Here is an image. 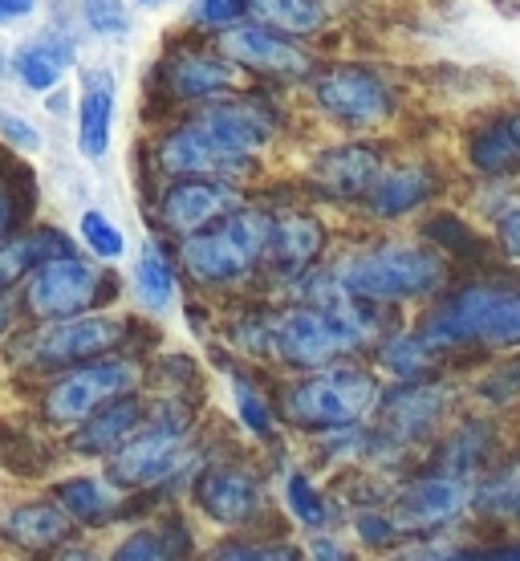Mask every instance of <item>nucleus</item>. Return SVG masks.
<instances>
[{"label": "nucleus", "instance_id": "nucleus-23", "mask_svg": "<svg viewBox=\"0 0 520 561\" xmlns=\"http://www.w3.org/2000/svg\"><path fill=\"white\" fill-rule=\"evenodd\" d=\"M322 249H325V228L317 216H310V211L277 216L268 261L281 268V273H289V277H305V273L317 265Z\"/></svg>", "mask_w": 520, "mask_h": 561}, {"label": "nucleus", "instance_id": "nucleus-46", "mask_svg": "<svg viewBox=\"0 0 520 561\" xmlns=\"http://www.w3.org/2000/svg\"><path fill=\"white\" fill-rule=\"evenodd\" d=\"M9 318H13V306H9V301H4V297H0V334H4V330H9Z\"/></svg>", "mask_w": 520, "mask_h": 561}, {"label": "nucleus", "instance_id": "nucleus-9", "mask_svg": "<svg viewBox=\"0 0 520 561\" xmlns=\"http://www.w3.org/2000/svg\"><path fill=\"white\" fill-rule=\"evenodd\" d=\"M313 102L346 130H374L394 114V90L374 70L330 66L313 78Z\"/></svg>", "mask_w": 520, "mask_h": 561}, {"label": "nucleus", "instance_id": "nucleus-12", "mask_svg": "<svg viewBox=\"0 0 520 561\" xmlns=\"http://www.w3.org/2000/svg\"><path fill=\"white\" fill-rule=\"evenodd\" d=\"M192 496H196L204 517L216 520V525H228V529L253 525V520L265 517L268 508L265 484L244 463H211V468H204L196 484H192Z\"/></svg>", "mask_w": 520, "mask_h": 561}, {"label": "nucleus", "instance_id": "nucleus-8", "mask_svg": "<svg viewBox=\"0 0 520 561\" xmlns=\"http://www.w3.org/2000/svg\"><path fill=\"white\" fill-rule=\"evenodd\" d=\"M448 408H451L448 387L427 379H398V387H391L379 399V408H374L379 411V432L370 435V444L403 456L407 448H415V444L436 435Z\"/></svg>", "mask_w": 520, "mask_h": 561}, {"label": "nucleus", "instance_id": "nucleus-16", "mask_svg": "<svg viewBox=\"0 0 520 561\" xmlns=\"http://www.w3.org/2000/svg\"><path fill=\"white\" fill-rule=\"evenodd\" d=\"M199 123L224 142V147H232L240 154H261L273 142V135H277L273 111L256 99H228L224 94V99L216 102H204Z\"/></svg>", "mask_w": 520, "mask_h": 561}, {"label": "nucleus", "instance_id": "nucleus-34", "mask_svg": "<svg viewBox=\"0 0 520 561\" xmlns=\"http://www.w3.org/2000/svg\"><path fill=\"white\" fill-rule=\"evenodd\" d=\"M78 237L90 253L99 256V261H118V256L127 253V237H123V228L114 225L106 211L90 208L82 216V225H78Z\"/></svg>", "mask_w": 520, "mask_h": 561}, {"label": "nucleus", "instance_id": "nucleus-15", "mask_svg": "<svg viewBox=\"0 0 520 561\" xmlns=\"http://www.w3.org/2000/svg\"><path fill=\"white\" fill-rule=\"evenodd\" d=\"M180 261H183V268L196 277V285H204V289H228V285H240V280L261 265V261L228 232L224 220H220L216 228H208V232L183 237Z\"/></svg>", "mask_w": 520, "mask_h": 561}, {"label": "nucleus", "instance_id": "nucleus-39", "mask_svg": "<svg viewBox=\"0 0 520 561\" xmlns=\"http://www.w3.org/2000/svg\"><path fill=\"white\" fill-rule=\"evenodd\" d=\"M0 139L9 142V147H16V151H25V154H37L42 151V130L28 123L25 114H16V111H0Z\"/></svg>", "mask_w": 520, "mask_h": 561}, {"label": "nucleus", "instance_id": "nucleus-1", "mask_svg": "<svg viewBox=\"0 0 520 561\" xmlns=\"http://www.w3.org/2000/svg\"><path fill=\"white\" fill-rule=\"evenodd\" d=\"M423 337L443 351H467V346H484V351H520V280L508 285H464L439 301L427 318H423Z\"/></svg>", "mask_w": 520, "mask_h": 561}, {"label": "nucleus", "instance_id": "nucleus-10", "mask_svg": "<svg viewBox=\"0 0 520 561\" xmlns=\"http://www.w3.org/2000/svg\"><path fill=\"white\" fill-rule=\"evenodd\" d=\"M127 322L114 313H78V318H61V322H45V330L33 337V366L45 370H70V366L94 363L114 354L127 342Z\"/></svg>", "mask_w": 520, "mask_h": 561}, {"label": "nucleus", "instance_id": "nucleus-7", "mask_svg": "<svg viewBox=\"0 0 520 561\" xmlns=\"http://www.w3.org/2000/svg\"><path fill=\"white\" fill-rule=\"evenodd\" d=\"M192 435L187 420H147L123 448L106 456V477L123 489H155L163 480H175L187 468Z\"/></svg>", "mask_w": 520, "mask_h": 561}, {"label": "nucleus", "instance_id": "nucleus-48", "mask_svg": "<svg viewBox=\"0 0 520 561\" xmlns=\"http://www.w3.org/2000/svg\"><path fill=\"white\" fill-rule=\"evenodd\" d=\"M517 520H520V505H517Z\"/></svg>", "mask_w": 520, "mask_h": 561}, {"label": "nucleus", "instance_id": "nucleus-4", "mask_svg": "<svg viewBox=\"0 0 520 561\" xmlns=\"http://www.w3.org/2000/svg\"><path fill=\"white\" fill-rule=\"evenodd\" d=\"M114 277L99 261H82V256H54L42 268H33L25 280V309L37 322H61V318H78L99 309V301L111 294Z\"/></svg>", "mask_w": 520, "mask_h": 561}, {"label": "nucleus", "instance_id": "nucleus-6", "mask_svg": "<svg viewBox=\"0 0 520 561\" xmlns=\"http://www.w3.org/2000/svg\"><path fill=\"white\" fill-rule=\"evenodd\" d=\"M139 382V363L130 358H94V363L70 366L54 379V387L45 391V420L57 427H78L94 411H102L106 403L130 394V387Z\"/></svg>", "mask_w": 520, "mask_h": 561}, {"label": "nucleus", "instance_id": "nucleus-40", "mask_svg": "<svg viewBox=\"0 0 520 561\" xmlns=\"http://www.w3.org/2000/svg\"><path fill=\"white\" fill-rule=\"evenodd\" d=\"M479 394H484L493 408H508L520 394V363H505L496 375H488V379L479 382Z\"/></svg>", "mask_w": 520, "mask_h": 561}, {"label": "nucleus", "instance_id": "nucleus-36", "mask_svg": "<svg viewBox=\"0 0 520 561\" xmlns=\"http://www.w3.org/2000/svg\"><path fill=\"white\" fill-rule=\"evenodd\" d=\"M82 16L99 37H123L130 28V16L123 0H82Z\"/></svg>", "mask_w": 520, "mask_h": 561}, {"label": "nucleus", "instance_id": "nucleus-21", "mask_svg": "<svg viewBox=\"0 0 520 561\" xmlns=\"http://www.w3.org/2000/svg\"><path fill=\"white\" fill-rule=\"evenodd\" d=\"M142 423H147L142 403L139 399H130V394H123V399L106 403L102 411H94L90 420L73 427L70 448L78 451V456H114L130 435L139 432Z\"/></svg>", "mask_w": 520, "mask_h": 561}, {"label": "nucleus", "instance_id": "nucleus-35", "mask_svg": "<svg viewBox=\"0 0 520 561\" xmlns=\"http://www.w3.org/2000/svg\"><path fill=\"white\" fill-rule=\"evenodd\" d=\"M427 240L436 244L439 253L479 256V237L472 232L467 220H460V216H436V220L427 225Z\"/></svg>", "mask_w": 520, "mask_h": 561}, {"label": "nucleus", "instance_id": "nucleus-17", "mask_svg": "<svg viewBox=\"0 0 520 561\" xmlns=\"http://www.w3.org/2000/svg\"><path fill=\"white\" fill-rule=\"evenodd\" d=\"M313 183L338 199H366L382 175V154L366 142H342L313 159Z\"/></svg>", "mask_w": 520, "mask_h": 561}, {"label": "nucleus", "instance_id": "nucleus-32", "mask_svg": "<svg viewBox=\"0 0 520 561\" xmlns=\"http://www.w3.org/2000/svg\"><path fill=\"white\" fill-rule=\"evenodd\" d=\"M187 546V534H183L175 520L167 525H151V529H139V534H130L123 546L114 549V558H151V561H163V558H175L183 553Z\"/></svg>", "mask_w": 520, "mask_h": 561}, {"label": "nucleus", "instance_id": "nucleus-30", "mask_svg": "<svg viewBox=\"0 0 520 561\" xmlns=\"http://www.w3.org/2000/svg\"><path fill=\"white\" fill-rule=\"evenodd\" d=\"M249 16L268 28H281L289 37H310L325 25V4L322 0H249Z\"/></svg>", "mask_w": 520, "mask_h": 561}, {"label": "nucleus", "instance_id": "nucleus-29", "mask_svg": "<svg viewBox=\"0 0 520 561\" xmlns=\"http://www.w3.org/2000/svg\"><path fill=\"white\" fill-rule=\"evenodd\" d=\"M436 346L423 337V330H415V334H391L379 342V363L386 375H394V379H427L431 375V366H436Z\"/></svg>", "mask_w": 520, "mask_h": 561}, {"label": "nucleus", "instance_id": "nucleus-37", "mask_svg": "<svg viewBox=\"0 0 520 561\" xmlns=\"http://www.w3.org/2000/svg\"><path fill=\"white\" fill-rule=\"evenodd\" d=\"M354 534H358L362 546L382 549V546H394V541L403 537V529H398L394 513H374V508H366V513L354 517Z\"/></svg>", "mask_w": 520, "mask_h": 561}, {"label": "nucleus", "instance_id": "nucleus-22", "mask_svg": "<svg viewBox=\"0 0 520 561\" xmlns=\"http://www.w3.org/2000/svg\"><path fill=\"white\" fill-rule=\"evenodd\" d=\"M78 520L57 505V501H28V505H16L9 517L0 520V537L9 546L25 549V553H45V549L61 546Z\"/></svg>", "mask_w": 520, "mask_h": 561}, {"label": "nucleus", "instance_id": "nucleus-13", "mask_svg": "<svg viewBox=\"0 0 520 561\" xmlns=\"http://www.w3.org/2000/svg\"><path fill=\"white\" fill-rule=\"evenodd\" d=\"M240 187L232 180H208V175H187L175 180L159 196V225L175 237H196L216 228L224 216L240 208Z\"/></svg>", "mask_w": 520, "mask_h": 561}, {"label": "nucleus", "instance_id": "nucleus-11", "mask_svg": "<svg viewBox=\"0 0 520 561\" xmlns=\"http://www.w3.org/2000/svg\"><path fill=\"white\" fill-rule=\"evenodd\" d=\"M155 163L175 180H187V175H208V180H232L240 183L253 168V154H240L232 147L216 139L199 118L183 123V127L167 130L159 139Z\"/></svg>", "mask_w": 520, "mask_h": 561}, {"label": "nucleus", "instance_id": "nucleus-3", "mask_svg": "<svg viewBox=\"0 0 520 561\" xmlns=\"http://www.w3.org/2000/svg\"><path fill=\"white\" fill-rule=\"evenodd\" d=\"M382 387L379 379L350 363H330L322 370H310L305 379L285 387L281 415L305 432H338L362 423L370 411L379 408Z\"/></svg>", "mask_w": 520, "mask_h": 561}, {"label": "nucleus", "instance_id": "nucleus-42", "mask_svg": "<svg viewBox=\"0 0 520 561\" xmlns=\"http://www.w3.org/2000/svg\"><path fill=\"white\" fill-rule=\"evenodd\" d=\"M216 558H249V561H256V558H293V549L285 546V549H277V546H224V549H216Z\"/></svg>", "mask_w": 520, "mask_h": 561}, {"label": "nucleus", "instance_id": "nucleus-28", "mask_svg": "<svg viewBox=\"0 0 520 561\" xmlns=\"http://www.w3.org/2000/svg\"><path fill=\"white\" fill-rule=\"evenodd\" d=\"M130 285H135V297H139L151 313H167L171 309V301H175V265H171L167 253L159 249V240H147L139 249Z\"/></svg>", "mask_w": 520, "mask_h": 561}, {"label": "nucleus", "instance_id": "nucleus-44", "mask_svg": "<svg viewBox=\"0 0 520 561\" xmlns=\"http://www.w3.org/2000/svg\"><path fill=\"white\" fill-rule=\"evenodd\" d=\"M13 225H16L13 196H9V187H4V180H0V244L9 240V232H13Z\"/></svg>", "mask_w": 520, "mask_h": 561}, {"label": "nucleus", "instance_id": "nucleus-14", "mask_svg": "<svg viewBox=\"0 0 520 561\" xmlns=\"http://www.w3.org/2000/svg\"><path fill=\"white\" fill-rule=\"evenodd\" d=\"M224 54L256 73H273V78H305L313 70V57L301 45L281 33V28L268 25H236L224 33Z\"/></svg>", "mask_w": 520, "mask_h": 561}, {"label": "nucleus", "instance_id": "nucleus-27", "mask_svg": "<svg viewBox=\"0 0 520 561\" xmlns=\"http://www.w3.org/2000/svg\"><path fill=\"white\" fill-rule=\"evenodd\" d=\"M70 66H73V42L70 37H61V33H45V37H37V42L25 45L13 61L16 78H21L33 94H49Z\"/></svg>", "mask_w": 520, "mask_h": 561}, {"label": "nucleus", "instance_id": "nucleus-25", "mask_svg": "<svg viewBox=\"0 0 520 561\" xmlns=\"http://www.w3.org/2000/svg\"><path fill=\"white\" fill-rule=\"evenodd\" d=\"M114 127V73L94 70L85 78L82 102H78V151L85 159H102L111 151Z\"/></svg>", "mask_w": 520, "mask_h": 561}, {"label": "nucleus", "instance_id": "nucleus-33", "mask_svg": "<svg viewBox=\"0 0 520 561\" xmlns=\"http://www.w3.org/2000/svg\"><path fill=\"white\" fill-rule=\"evenodd\" d=\"M232 403H236L240 423H244L256 439H273V432H277V415H273V408L265 403V394L253 387V379L232 375Z\"/></svg>", "mask_w": 520, "mask_h": 561}, {"label": "nucleus", "instance_id": "nucleus-31", "mask_svg": "<svg viewBox=\"0 0 520 561\" xmlns=\"http://www.w3.org/2000/svg\"><path fill=\"white\" fill-rule=\"evenodd\" d=\"M285 505H289V517L297 525H305V529H325L330 525V501H325L317 484H313L305 472H289L285 477Z\"/></svg>", "mask_w": 520, "mask_h": 561}, {"label": "nucleus", "instance_id": "nucleus-41", "mask_svg": "<svg viewBox=\"0 0 520 561\" xmlns=\"http://www.w3.org/2000/svg\"><path fill=\"white\" fill-rule=\"evenodd\" d=\"M496 249L508 265H520V204L505 208L496 216Z\"/></svg>", "mask_w": 520, "mask_h": 561}, {"label": "nucleus", "instance_id": "nucleus-47", "mask_svg": "<svg viewBox=\"0 0 520 561\" xmlns=\"http://www.w3.org/2000/svg\"><path fill=\"white\" fill-rule=\"evenodd\" d=\"M139 4H159V0H139Z\"/></svg>", "mask_w": 520, "mask_h": 561}, {"label": "nucleus", "instance_id": "nucleus-19", "mask_svg": "<svg viewBox=\"0 0 520 561\" xmlns=\"http://www.w3.org/2000/svg\"><path fill=\"white\" fill-rule=\"evenodd\" d=\"M467 168L479 175H512L520 171V106L493 114L467 135Z\"/></svg>", "mask_w": 520, "mask_h": 561}, {"label": "nucleus", "instance_id": "nucleus-18", "mask_svg": "<svg viewBox=\"0 0 520 561\" xmlns=\"http://www.w3.org/2000/svg\"><path fill=\"white\" fill-rule=\"evenodd\" d=\"M167 90L171 99L180 102H216L236 90V61L232 57H216L204 54V49H187V54H175L167 61Z\"/></svg>", "mask_w": 520, "mask_h": 561}, {"label": "nucleus", "instance_id": "nucleus-43", "mask_svg": "<svg viewBox=\"0 0 520 561\" xmlns=\"http://www.w3.org/2000/svg\"><path fill=\"white\" fill-rule=\"evenodd\" d=\"M42 0H0V25H13V21H25V16L37 13Z\"/></svg>", "mask_w": 520, "mask_h": 561}, {"label": "nucleus", "instance_id": "nucleus-45", "mask_svg": "<svg viewBox=\"0 0 520 561\" xmlns=\"http://www.w3.org/2000/svg\"><path fill=\"white\" fill-rule=\"evenodd\" d=\"M310 553H313V558H334V561L346 558V549H342L338 541H330V537H317V541L310 546Z\"/></svg>", "mask_w": 520, "mask_h": 561}, {"label": "nucleus", "instance_id": "nucleus-38", "mask_svg": "<svg viewBox=\"0 0 520 561\" xmlns=\"http://www.w3.org/2000/svg\"><path fill=\"white\" fill-rule=\"evenodd\" d=\"M244 16H249V0H199V4H196V21H199V25H204V28H220V33L236 28Z\"/></svg>", "mask_w": 520, "mask_h": 561}, {"label": "nucleus", "instance_id": "nucleus-2", "mask_svg": "<svg viewBox=\"0 0 520 561\" xmlns=\"http://www.w3.org/2000/svg\"><path fill=\"white\" fill-rule=\"evenodd\" d=\"M334 277L354 297L379 301V306L415 301V297L443 294V285H448V256L439 253L436 244L394 240V244H374V249L350 253L334 268Z\"/></svg>", "mask_w": 520, "mask_h": 561}, {"label": "nucleus", "instance_id": "nucleus-5", "mask_svg": "<svg viewBox=\"0 0 520 561\" xmlns=\"http://www.w3.org/2000/svg\"><path fill=\"white\" fill-rule=\"evenodd\" d=\"M476 484L479 480L455 472L448 463H436L431 472L415 477L391 505L403 537H439L443 529L460 525L467 508L476 505Z\"/></svg>", "mask_w": 520, "mask_h": 561}, {"label": "nucleus", "instance_id": "nucleus-24", "mask_svg": "<svg viewBox=\"0 0 520 561\" xmlns=\"http://www.w3.org/2000/svg\"><path fill=\"white\" fill-rule=\"evenodd\" d=\"M66 253H73V249L66 232H57V228H33L25 237H9L0 244V297L13 285H25L33 268H42L45 261Z\"/></svg>", "mask_w": 520, "mask_h": 561}, {"label": "nucleus", "instance_id": "nucleus-26", "mask_svg": "<svg viewBox=\"0 0 520 561\" xmlns=\"http://www.w3.org/2000/svg\"><path fill=\"white\" fill-rule=\"evenodd\" d=\"M54 501L78 525H111L123 508V484L111 477H70L54 489Z\"/></svg>", "mask_w": 520, "mask_h": 561}, {"label": "nucleus", "instance_id": "nucleus-20", "mask_svg": "<svg viewBox=\"0 0 520 561\" xmlns=\"http://www.w3.org/2000/svg\"><path fill=\"white\" fill-rule=\"evenodd\" d=\"M439 192V175L423 163H407V168L382 171L379 183L370 187L366 196V208L374 220H398V216H411L419 211L427 199Z\"/></svg>", "mask_w": 520, "mask_h": 561}]
</instances>
